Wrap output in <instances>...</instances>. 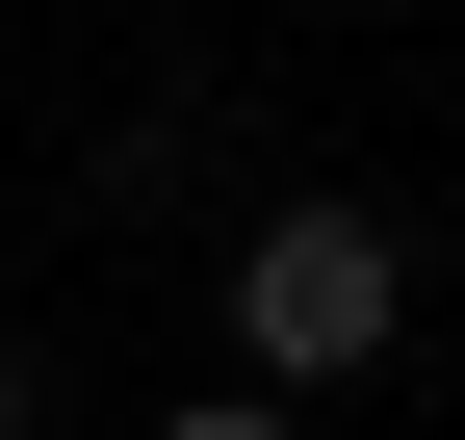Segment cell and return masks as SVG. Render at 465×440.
Masks as SVG:
<instances>
[{
	"instance_id": "cell-2",
	"label": "cell",
	"mask_w": 465,
	"mask_h": 440,
	"mask_svg": "<svg viewBox=\"0 0 465 440\" xmlns=\"http://www.w3.org/2000/svg\"><path fill=\"white\" fill-rule=\"evenodd\" d=\"M155 440H311V415H284V389H207V415H155Z\"/></svg>"
},
{
	"instance_id": "cell-3",
	"label": "cell",
	"mask_w": 465,
	"mask_h": 440,
	"mask_svg": "<svg viewBox=\"0 0 465 440\" xmlns=\"http://www.w3.org/2000/svg\"><path fill=\"white\" fill-rule=\"evenodd\" d=\"M0 440H78V415H52V363H26V337H0Z\"/></svg>"
},
{
	"instance_id": "cell-1",
	"label": "cell",
	"mask_w": 465,
	"mask_h": 440,
	"mask_svg": "<svg viewBox=\"0 0 465 440\" xmlns=\"http://www.w3.org/2000/svg\"><path fill=\"white\" fill-rule=\"evenodd\" d=\"M414 337V234H388V207H259V234H232V389H362V363Z\"/></svg>"
}]
</instances>
